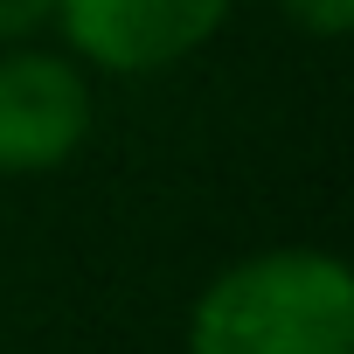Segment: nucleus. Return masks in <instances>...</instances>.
<instances>
[{
    "mask_svg": "<svg viewBox=\"0 0 354 354\" xmlns=\"http://www.w3.org/2000/svg\"><path fill=\"white\" fill-rule=\"evenodd\" d=\"M278 8H285V21L299 35H319V42H333V35L354 28V0H278Z\"/></svg>",
    "mask_w": 354,
    "mask_h": 354,
    "instance_id": "obj_4",
    "label": "nucleus"
},
{
    "mask_svg": "<svg viewBox=\"0 0 354 354\" xmlns=\"http://www.w3.org/2000/svg\"><path fill=\"white\" fill-rule=\"evenodd\" d=\"M230 15L236 0H56L49 28L91 77H160L202 56Z\"/></svg>",
    "mask_w": 354,
    "mask_h": 354,
    "instance_id": "obj_2",
    "label": "nucleus"
},
{
    "mask_svg": "<svg viewBox=\"0 0 354 354\" xmlns=\"http://www.w3.org/2000/svg\"><path fill=\"white\" fill-rule=\"evenodd\" d=\"M49 8H56V0H0V49L35 42L49 28Z\"/></svg>",
    "mask_w": 354,
    "mask_h": 354,
    "instance_id": "obj_5",
    "label": "nucleus"
},
{
    "mask_svg": "<svg viewBox=\"0 0 354 354\" xmlns=\"http://www.w3.org/2000/svg\"><path fill=\"white\" fill-rule=\"evenodd\" d=\"M97 118L91 70L49 42L0 49V181H35L84 153Z\"/></svg>",
    "mask_w": 354,
    "mask_h": 354,
    "instance_id": "obj_3",
    "label": "nucleus"
},
{
    "mask_svg": "<svg viewBox=\"0 0 354 354\" xmlns=\"http://www.w3.org/2000/svg\"><path fill=\"white\" fill-rule=\"evenodd\" d=\"M188 354H354V271L319 243L223 264L188 306Z\"/></svg>",
    "mask_w": 354,
    "mask_h": 354,
    "instance_id": "obj_1",
    "label": "nucleus"
}]
</instances>
